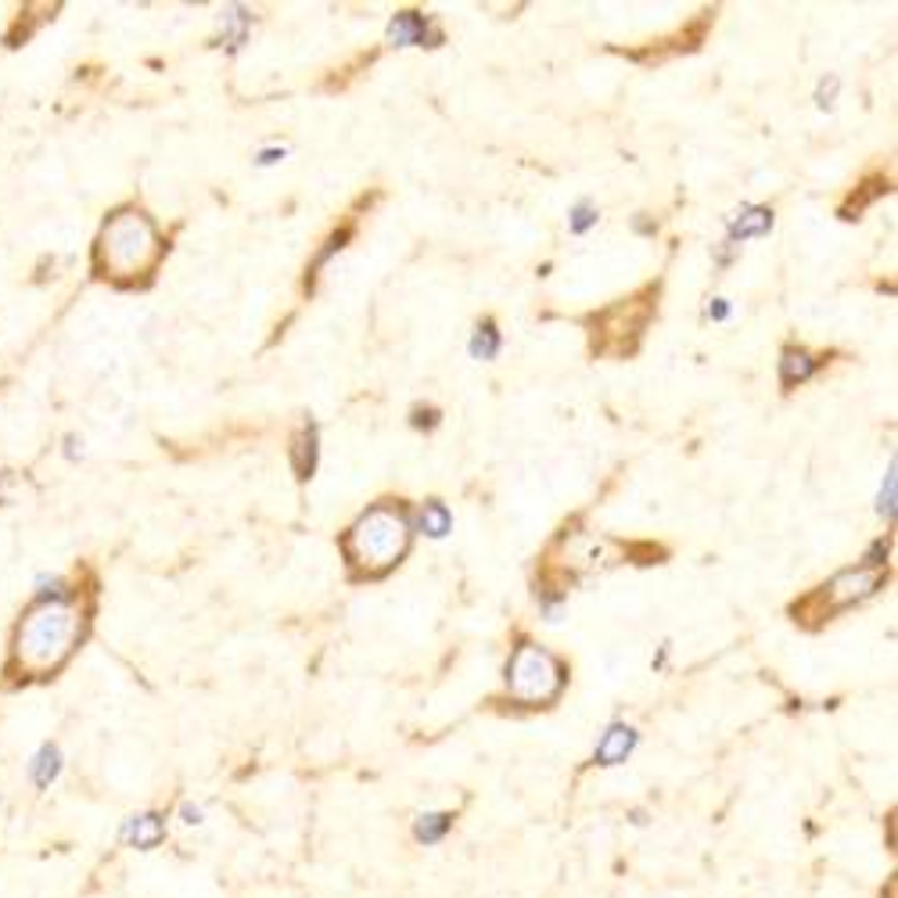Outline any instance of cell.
<instances>
[{"label":"cell","mask_w":898,"mask_h":898,"mask_svg":"<svg viewBox=\"0 0 898 898\" xmlns=\"http://www.w3.org/2000/svg\"><path fill=\"white\" fill-rule=\"evenodd\" d=\"M881 514H884V517H895V464L888 467V475H884V489H881Z\"/></svg>","instance_id":"obj_19"},{"label":"cell","mask_w":898,"mask_h":898,"mask_svg":"<svg viewBox=\"0 0 898 898\" xmlns=\"http://www.w3.org/2000/svg\"><path fill=\"white\" fill-rule=\"evenodd\" d=\"M597 223V209L589 205V202H578L575 209H572V220H569V227L575 230V234H586L589 227H594Z\"/></svg>","instance_id":"obj_17"},{"label":"cell","mask_w":898,"mask_h":898,"mask_svg":"<svg viewBox=\"0 0 898 898\" xmlns=\"http://www.w3.org/2000/svg\"><path fill=\"white\" fill-rule=\"evenodd\" d=\"M165 826H162V816L155 812H140V816H129L123 823V841L134 845V848H155L162 841Z\"/></svg>","instance_id":"obj_8"},{"label":"cell","mask_w":898,"mask_h":898,"mask_svg":"<svg viewBox=\"0 0 898 898\" xmlns=\"http://www.w3.org/2000/svg\"><path fill=\"white\" fill-rule=\"evenodd\" d=\"M636 748V729L633 726H611L604 740L597 744V762L600 765H619L629 759V751Z\"/></svg>","instance_id":"obj_9"},{"label":"cell","mask_w":898,"mask_h":898,"mask_svg":"<svg viewBox=\"0 0 898 898\" xmlns=\"http://www.w3.org/2000/svg\"><path fill=\"white\" fill-rule=\"evenodd\" d=\"M101 266L115 277H134L159 255V234L145 212H120L101 234Z\"/></svg>","instance_id":"obj_3"},{"label":"cell","mask_w":898,"mask_h":898,"mask_svg":"<svg viewBox=\"0 0 898 898\" xmlns=\"http://www.w3.org/2000/svg\"><path fill=\"white\" fill-rule=\"evenodd\" d=\"M726 227H729V245L762 238V234H770V227H773V212L744 205L740 212H734V216H726Z\"/></svg>","instance_id":"obj_7"},{"label":"cell","mask_w":898,"mask_h":898,"mask_svg":"<svg viewBox=\"0 0 898 898\" xmlns=\"http://www.w3.org/2000/svg\"><path fill=\"white\" fill-rule=\"evenodd\" d=\"M220 29H223V40H227L234 51H238V47L245 43V37H248V15L241 8H227L220 15Z\"/></svg>","instance_id":"obj_13"},{"label":"cell","mask_w":898,"mask_h":898,"mask_svg":"<svg viewBox=\"0 0 898 898\" xmlns=\"http://www.w3.org/2000/svg\"><path fill=\"white\" fill-rule=\"evenodd\" d=\"M446 826H449V816H428L417 823V837L421 841H435V837H442Z\"/></svg>","instance_id":"obj_18"},{"label":"cell","mask_w":898,"mask_h":898,"mask_svg":"<svg viewBox=\"0 0 898 898\" xmlns=\"http://www.w3.org/2000/svg\"><path fill=\"white\" fill-rule=\"evenodd\" d=\"M834 93H837V79H834V76L823 79L820 90H816V104H820V109H831V104H834Z\"/></svg>","instance_id":"obj_20"},{"label":"cell","mask_w":898,"mask_h":898,"mask_svg":"<svg viewBox=\"0 0 898 898\" xmlns=\"http://www.w3.org/2000/svg\"><path fill=\"white\" fill-rule=\"evenodd\" d=\"M507 687L522 704H547L564 687V665L536 644H522L507 665Z\"/></svg>","instance_id":"obj_4"},{"label":"cell","mask_w":898,"mask_h":898,"mask_svg":"<svg viewBox=\"0 0 898 898\" xmlns=\"http://www.w3.org/2000/svg\"><path fill=\"white\" fill-rule=\"evenodd\" d=\"M421 528L428 532L432 539H442L446 532L453 528V517H449L446 503H439V500L424 503V507H421Z\"/></svg>","instance_id":"obj_12"},{"label":"cell","mask_w":898,"mask_h":898,"mask_svg":"<svg viewBox=\"0 0 898 898\" xmlns=\"http://www.w3.org/2000/svg\"><path fill=\"white\" fill-rule=\"evenodd\" d=\"M500 352V330L492 327V321L478 324V330L471 335V357L475 360H492Z\"/></svg>","instance_id":"obj_14"},{"label":"cell","mask_w":898,"mask_h":898,"mask_svg":"<svg viewBox=\"0 0 898 898\" xmlns=\"http://www.w3.org/2000/svg\"><path fill=\"white\" fill-rule=\"evenodd\" d=\"M884 558H888V542L881 539V542H873V547H870V553H866V569L873 572V569H877V564H881Z\"/></svg>","instance_id":"obj_21"},{"label":"cell","mask_w":898,"mask_h":898,"mask_svg":"<svg viewBox=\"0 0 898 898\" xmlns=\"http://www.w3.org/2000/svg\"><path fill=\"white\" fill-rule=\"evenodd\" d=\"M432 37V22L417 15V11H399V15L388 22V43L392 47H421Z\"/></svg>","instance_id":"obj_6"},{"label":"cell","mask_w":898,"mask_h":898,"mask_svg":"<svg viewBox=\"0 0 898 898\" xmlns=\"http://www.w3.org/2000/svg\"><path fill=\"white\" fill-rule=\"evenodd\" d=\"M877 586H881V572L856 569V572L837 575L831 586H823V600H826V608H845V604H856L862 597H870Z\"/></svg>","instance_id":"obj_5"},{"label":"cell","mask_w":898,"mask_h":898,"mask_svg":"<svg viewBox=\"0 0 898 898\" xmlns=\"http://www.w3.org/2000/svg\"><path fill=\"white\" fill-rule=\"evenodd\" d=\"M410 547V525L396 507H374L349 528L346 553L360 572L377 575L403 558Z\"/></svg>","instance_id":"obj_2"},{"label":"cell","mask_w":898,"mask_h":898,"mask_svg":"<svg viewBox=\"0 0 898 898\" xmlns=\"http://www.w3.org/2000/svg\"><path fill=\"white\" fill-rule=\"evenodd\" d=\"M708 316H712V321H726V316H729L726 299H715V305H708Z\"/></svg>","instance_id":"obj_23"},{"label":"cell","mask_w":898,"mask_h":898,"mask_svg":"<svg viewBox=\"0 0 898 898\" xmlns=\"http://www.w3.org/2000/svg\"><path fill=\"white\" fill-rule=\"evenodd\" d=\"M83 633V619L73 608V600H51V604H37L18 625L15 654L26 669L47 672L58 669L73 651V644Z\"/></svg>","instance_id":"obj_1"},{"label":"cell","mask_w":898,"mask_h":898,"mask_svg":"<svg viewBox=\"0 0 898 898\" xmlns=\"http://www.w3.org/2000/svg\"><path fill=\"white\" fill-rule=\"evenodd\" d=\"M280 159H285V148H270V151H263V155H259V165H274Z\"/></svg>","instance_id":"obj_24"},{"label":"cell","mask_w":898,"mask_h":898,"mask_svg":"<svg viewBox=\"0 0 898 898\" xmlns=\"http://www.w3.org/2000/svg\"><path fill=\"white\" fill-rule=\"evenodd\" d=\"M51 600H68V583L62 575L37 578V604H51Z\"/></svg>","instance_id":"obj_16"},{"label":"cell","mask_w":898,"mask_h":898,"mask_svg":"<svg viewBox=\"0 0 898 898\" xmlns=\"http://www.w3.org/2000/svg\"><path fill=\"white\" fill-rule=\"evenodd\" d=\"M11 486H15V478H11V471H0V507L8 503V496H11Z\"/></svg>","instance_id":"obj_22"},{"label":"cell","mask_w":898,"mask_h":898,"mask_svg":"<svg viewBox=\"0 0 898 898\" xmlns=\"http://www.w3.org/2000/svg\"><path fill=\"white\" fill-rule=\"evenodd\" d=\"M316 467V432H302L299 435V449H295V471H299V478H310Z\"/></svg>","instance_id":"obj_15"},{"label":"cell","mask_w":898,"mask_h":898,"mask_svg":"<svg viewBox=\"0 0 898 898\" xmlns=\"http://www.w3.org/2000/svg\"><path fill=\"white\" fill-rule=\"evenodd\" d=\"M812 374H816V360H812L809 352H795V349L784 352V360H779V377H784V385H801V382H809Z\"/></svg>","instance_id":"obj_11"},{"label":"cell","mask_w":898,"mask_h":898,"mask_svg":"<svg viewBox=\"0 0 898 898\" xmlns=\"http://www.w3.org/2000/svg\"><path fill=\"white\" fill-rule=\"evenodd\" d=\"M62 765H65L62 748H58V744H40L37 754L29 759V779L37 787H51L54 779L62 776Z\"/></svg>","instance_id":"obj_10"}]
</instances>
